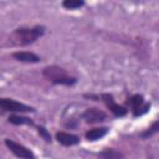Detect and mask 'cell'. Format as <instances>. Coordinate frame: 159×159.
Returning a JSON list of instances; mask_svg holds the SVG:
<instances>
[{
	"mask_svg": "<svg viewBox=\"0 0 159 159\" xmlns=\"http://www.w3.org/2000/svg\"><path fill=\"white\" fill-rule=\"evenodd\" d=\"M42 75L46 80H48L53 84H61V86L71 87V86L77 83V78L75 76H71L65 68H62L57 65L46 66L42 70Z\"/></svg>",
	"mask_w": 159,
	"mask_h": 159,
	"instance_id": "1",
	"label": "cell"
},
{
	"mask_svg": "<svg viewBox=\"0 0 159 159\" xmlns=\"http://www.w3.org/2000/svg\"><path fill=\"white\" fill-rule=\"evenodd\" d=\"M43 35H45V26L42 25H36L34 27H19L14 31L15 40L17 41V43L22 46L34 43Z\"/></svg>",
	"mask_w": 159,
	"mask_h": 159,
	"instance_id": "2",
	"label": "cell"
},
{
	"mask_svg": "<svg viewBox=\"0 0 159 159\" xmlns=\"http://www.w3.org/2000/svg\"><path fill=\"white\" fill-rule=\"evenodd\" d=\"M83 97L91 98L92 101H102V102L106 104V107H107L116 117H124V116L128 113V109H127L125 107H123V106L116 103L113 96L109 94V93H103V94H101V96H97V94H84Z\"/></svg>",
	"mask_w": 159,
	"mask_h": 159,
	"instance_id": "3",
	"label": "cell"
},
{
	"mask_svg": "<svg viewBox=\"0 0 159 159\" xmlns=\"http://www.w3.org/2000/svg\"><path fill=\"white\" fill-rule=\"evenodd\" d=\"M0 109L5 112H12V113L35 112V108L31 106H27L21 102H16L11 98H1V97H0Z\"/></svg>",
	"mask_w": 159,
	"mask_h": 159,
	"instance_id": "4",
	"label": "cell"
},
{
	"mask_svg": "<svg viewBox=\"0 0 159 159\" xmlns=\"http://www.w3.org/2000/svg\"><path fill=\"white\" fill-rule=\"evenodd\" d=\"M4 143H5L6 148H7L15 157H17V158H20V159H36V157H35V154L32 153V150H30L27 147H25V145L17 143V142H15V140H12V139H9V138H6V139L4 140Z\"/></svg>",
	"mask_w": 159,
	"mask_h": 159,
	"instance_id": "5",
	"label": "cell"
},
{
	"mask_svg": "<svg viewBox=\"0 0 159 159\" xmlns=\"http://www.w3.org/2000/svg\"><path fill=\"white\" fill-rule=\"evenodd\" d=\"M127 104L130 107V111L134 117H139V116L147 113L148 109L150 108V103H145L144 97L142 94H133L132 97L128 98Z\"/></svg>",
	"mask_w": 159,
	"mask_h": 159,
	"instance_id": "6",
	"label": "cell"
},
{
	"mask_svg": "<svg viewBox=\"0 0 159 159\" xmlns=\"http://www.w3.org/2000/svg\"><path fill=\"white\" fill-rule=\"evenodd\" d=\"M82 118L84 119L86 123L93 124V123L104 122L107 119V114L98 108H88L82 113Z\"/></svg>",
	"mask_w": 159,
	"mask_h": 159,
	"instance_id": "7",
	"label": "cell"
},
{
	"mask_svg": "<svg viewBox=\"0 0 159 159\" xmlns=\"http://www.w3.org/2000/svg\"><path fill=\"white\" fill-rule=\"evenodd\" d=\"M55 138L63 147H73V145H77V144H80V140H81L78 135L72 134V133H68V132H57L56 135H55Z\"/></svg>",
	"mask_w": 159,
	"mask_h": 159,
	"instance_id": "8",
	"label": "cell"
},
{
	"mask_svg": "<svg viewBox=\"0 0 159 159\" xmlns=\"http://www.w3.org/2000/svg\"><path fill=\"white\" fill-rule=\"evenodd\" d=\"M12 57L19 62H25V63H37L41 61V57L39 55L30 51H16L12 53Z\"/></svg>",
	"mask_w": 159,
	"mask_h": 159,
	"instance_id": "9",
	"label": "cell"
},
{
	"mask_svg": "<svg viewBox=\"0 0 159 159\" xmlns=\"http://www.w3.org/2000/svg\"><path fill=\"white\" fill-rule=\"evenodd\" d=\"M108 128L107 127H97V128H93V129H89L84 133V137L89 142H96L101 138H103L107 133H108Z\"/></svg>",
	"mask_w": 159,
	"mask_h": 159,
	"instance_id": "10",
	"label": "cell"
},
{
	"mask_svg": "<svg viewBox=\"0 0 159 159\" xmlns=\"http://www.w3.org/2000/svg\"><path fill=\"white\" fill-rule=\"evenodd\" d=\"M7 120H9V123H11L14 125H31V127L36 125L31 118L25 117V116H20V114H11L7 118Z\"/></svg>",
	"mask_w": 159,
	"mask_h": 159,
	"instance_id": "11",
	"label": "cell"
},
{
	"mask_svg": "<svg viewBox=\"0 0 159 159\" xmlns=\"http://www.w3.org/2000/svg\"><path fill=\"white\" fill-rule=\"evenodd\" d=\"M98 157L101 159H124V154L114 148H106L103 149Z\"/></svg>",
	"mask_w": 159,
	"mask_h": 159,
	"instance_id": "12",
	"label": "cell"
},
{
	"mask_svg": "<svg viewBox=\"0 0 159 159\" xmlns=\"http://www.w3.org/2000/svg\"><path fill=\"white\" fill-rule=\"evenodd\" d=\"M84 5H86V2L83 0H65V1H62V7H65L67 10L80 9Z\"/></svg>",
	"mask_w": 159,
	"mask_h": 159,
	"instance_id": "13",
	"label": "cell"
},
{
	"mask_svg": "<svg viewBox=\"0 0 159 159\" xmlns=\"http://www.w3.org/2000/svg\"><path fill=\"white\" fill-rule=\"evenodd\" d=\"M35 128H36L37 133L40 134V137H41L46 143H51V142H52V139H51V134L48 133V130H47L43 125H35Z\"/></svg>",
	"mask_w": 159,
	"mask_h": 159,
	"instance_id": "14",
	"label": "cell"
},
{
	"mask_svg": "<svg viewBox=\"0 0 159 159\" xmlns=\"http://www.w3.org/2000/svg\"><path fill=\"white\" fill-rule=\"evenodd\" d=\"M158 128H159V123H158V120H155V122L152 124L150 128H148L147 130H144L143 133H140V137H142V138H149V137H152L153 134H155V133L158 132Z\"/></svg>",
	"mask_w": 159,
	"mask_h": 159,
	"instance_id": "15",
	"label": "cell"
}]
</instances>
